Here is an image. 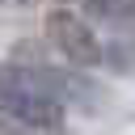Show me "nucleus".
Wrapping results in <instances>:
<instances>
[{"label": "nucleus", "mask_w": 135, "mask_h": 135, "mask_svg": "<svg viewBox=\"0 0 135 135\" xmlns=\"http://www.w3.org/2000/svg\"><path fill=\"white\" fill-rule=\"evenodd\" d=\"M0 114L30 135H63L68 127V105L25 63H0Z\"/></svg>", "instance_id": "obj_1"}, {"label": "nucleus", "mask_w": 135, "mask_h": 135, "mask_svg": "<svg viewBox=\"0 0 135 135\" xmlns=\"http://www.w3.org/2000/svg\"><path fill=\"white\" fill-rule=\"evenodd\" d=\"M46 42L72 68H84V72H97L101 68V34L72 4H59V8L46 13Z\"/></svg>", "instance_id": "obj_2"}, {"label": "nucleus", "mask_w": 135, "mask_h": 135, "mask_svg": "<svg viewBox=\"0 0 135 135\" xmlns=\"http://www.w3.org/2000/svg\"><path fill=\"white\" fill-rule=\"evenodd\" d=\"M89 21H101L105 30H127L135 34V0H72Z\"/></svg>", "instance_id": "obj_3"}, {"label": "nucleus", "mask_w": 135, "mask_h": 135, "mask_svg": "<svg viewBox=\"0 0 135 135\" xmlns=\"http://www.w3.org/2000/svg\"><path fill=\"white\" fill-rule=\"evenodd\" d=\"M101 68L114 76H135V34L114 30V38H101Z\"/></svg>", "instance_id": "obj_4"}, {"label": "nucleus", "mask_w": 135, "mask_h": 135, "mask_svg": "<svg viewBox=\"0 0 135 135\" xmlns=\"http://www.w3.org/2000/svg\"><path fill=\"white\" fill-rule=\"evenodd\" d=\"M0 4H25V0H0Z\"/></svg>", "instance_id": "obj_5"}]
</instances>
